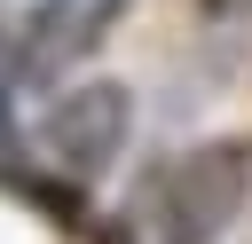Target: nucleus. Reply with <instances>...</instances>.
I'll return each instance as SVG.
<instances>
[{
    "mask_svg": "<svg viewBox=\"0 0 252 244\" xmlns=\"http://www.w3.org/2000/svg\"><path fill=\"white\" fill-rule=\"evenodd\" d=\"M118 142H126V87H110V79L55 94V110H47V126H39V150H47L71 181H94V173L118 157Z\"/></svg>",
    "mask_w": 252,
    "mask_h": 244,
    "instance_id": "obj_2",
    "label": "nucleus"
},
{
    "mask_svg": "<svg viewBox=\"0 0 252 244\" xmlns=\"http://www.w3.org/2000/svg\"><path fill=\"white\" fill-rule=\"evenodd\" d=\"M205 8H213V16H244L252 0H205Z\"/></svg>",
    "mask_w": 252,
    "mask_h": 244,
    "instance_id": "obj_3",
    "label": "nucleus"
},
{
    "mask_svg": "<svg viewBox=\"0 0 252 244\" xmlns=\"http://www.w3.org/2000/svg\"><path fill=\"white\" fill-rule=\"evenodd\" d=\"M252 197V142H205L165 157L142 197H134V228L142 244H213Z\"/></svg>",
    "mask_w": 252,
    "mask_h": 244,
    "instance_id": "obj_1",
    "label": "nucleus"
}]
</instances>
